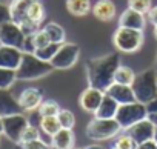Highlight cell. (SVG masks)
<instances>
[{
    "mask_svg": "<svg viewBox=\"0 0 157 149\" xmlns=\"http://www.w3.org/2000/svg\"><path fill=\"white\" fill-rule=\"evenodd\" d=\"M120 66V54H108L99 58H90L85 65L86 68V77L88 86L106 91L114 83V74Z\"/></svg>",
    "mask_w": 157,
    "mask_h": 149,
    "instance_id": "6da1fadb",
    "label": "cell"
},
{
    "mask_svg": "<svg viewBox=\"0 0 157 149\" xmlns=\"http://www.w3.org/2000/svg\"><path fill=\"white\" fill-rule=\"evenodd\" d=\"M52 71L54 66L49 61L39 58L36 54L23 52L22 61L16 69V74H17V80H37L51 74Z\"/></svg>",
    "mask_w": 157,
    "mask_h": 149,
    "instance_id": "7a4b0ae2",
    "label": "cell"
},
{
    "mask_svg": "<svg viewBox=\"0 0 157 149\" xmlns=\"http://www.w3.org/2000/svg\"><path fill=\"white\" fill-rule=\"evenodd\" d=\"M131 86H132L136 100L146 105L148 102L157 97V71L154 68L142 71L140 74L136 76L134 83Z\"/></svg>",
    "mask_w": 157,
    "mask_h": 149,
    "instance_id": "3957f363",
    "label": "cell"
},
{
    "mask_svg": "<svg viewBox=\"0 0 157 149\" xmlns=\"http://www.w3.org/2000/svg\"><path fill=\"white\" fill-rule=\"evenodd\" d=\"M114 46L117 48L119 52L123 54H132L139 51L143 45V32L139 29H131V28H123L119 26L114 32L113 37Z\"/></svg>",
    "mask_w": 157,
    "mask_h": 149,
    "instance_id": "277c9868",
    "label": "cell"
},
{
    "mask_svg": "<svg viewBox=\"0 0 157 149\" xmlns=\"http://www.w3.org/2000/svg\"><path fill=\"white\" fill-rule=\"evenodd\" d=\"M148 118V111H146V105L140 103V102H132V103H126V105H120L116 114V120L119 121L122 129H129L131 126H134L136 123L142 121Z\"/></svg>",
    "mask_w": 157,
    "mask_h": 149,
    "instance_id": "5b68a950",
    "label": "cell"
},
{
    "mask_svg": "<svg viewBox=\"0 0 157 149\" xmlns=\"http://www.w3.org/2000/svg\"><path fill=\"white\" fill-rule=\"evenodd\" d=\"M122 131L116 118H94L86 126V135L91 140H109Z\"/></svg>",
    "mask_w": 157,
    "mask_h": 149,
    "instance_id": "8992f818",
    "label": "cell"
},
{
    "mask_svg": "<svg viewBox=\"0 0 157 149\" xmlns=\"http://www.w3.org/2000/svg\"><path fill=\"white\" fill-rule=\"evenodd\" d=\"M34 0H11L10 3V9H11V20L14 23H17L23 32L28 35V34H34L37 32L40 28L33 25L28 19V9L31 6V3Z\"/></svg>",
    "mask_w": 157,
    "mask_h": 149,
    "instance_id": "52a82bcc",
    "label": "cell"
},
{
    "mask_svg": "<svg viewBox=\"0 0 157 149\" xmlns=\"http://www.w3.org/2000/svg\"><path fill=\"white\" fill-rule=\"evenodd\" d=\"M80 55V46L77 43H62L57 54L52 57L51 65L54 69H68L72 68Z\"/></svg>",
    "mask_w": 157,
    "mask_h": 149,
    "instance_id": "ba28073f",
    "label": "cell"
},
{
    "mask_svg": "<svg viewBox=\"0 0 157 149\" xmlns=\"http://www.w3.org/2000/svg\"><path fill=\"white\" fill-rule=\"evenodd\" d=\"M28 125H29V120L22 112L6 115L3 117V135L17 144Z\"/></svg>",
    "mask_w": 157,
    "mask_h": 149,
    "instance_id": "9c48e42d",
    "label": "cell"
},
{
    "mask_svg": "<svg viewBox=\"0 0 157 149\" xmlns=\"http://www.w3.org/2000/svg\"><path fill=\"white\" fill-rule=\"evenodd\" d=\"M25 37H26V34L23 32V29L17 23H14L13 20L0 25V45H6V46L22 49Z\"/></svg>",
    "mask_w": 157,
    "mask_h": 149,
    "instance_id": "30bf717a",
    "label": "cell"
},
{
    "mask_svg": "<svg viewBox=\"0 0 157 149\" xmlns=\"http://www.w3.org/2000/svg\"><path fill=\"white\" fill-rule=\"evenodd\" d=\"M154 132H155V125L149 118H145V120L136 123L134 126H131L128 129V135L137 144H140L143 141H148V140H152L154 138Z\"/></svg>",
    "mask_w": 157,
    "mask_h": 149,
    "instance_id": "8fae6325",
    "label": "cell"
},
{
    "mask_svg": "<svg viewBox=\"0 0 157 149\" xmlns=\"http://www.w3.org/2000/svg\"><path fill=\"white\" fill-rule=\"evenodd\" d=\"M17 102H19L22 111H26V112L36 111V109H39V106L43 102V92L39 88H26L20 92Z\"/></svg>",
    "mask_w": 157,
    "mask_h": 149,
    "instance_id": "7c38bea8",
    "label": "cell"
},
{
    "mask_svg": "<svg viewBox=\"0 0 157 149\" xmlns=\"http://www.w3.org/2000/svg\"><path fill=\"white\" fill-rule=\"evenodd\" d=\"M103 97H105V92H103V91L88 86V89H85V91L80 94L78 103H80V108H82L83 111L94 114V112L99 109V106H100Z\"/></svg>",
    "mask_w": 157,
    "mask_h": 149,
    "instance_id": "4fadbf2b",
    "label": "cell"
},
{
    "mask_svg": "<svg viewBox=\"0 0 157 149\" xmlns=\"http://www.w3.org/2000/svg\"><path fill=\"white\" fill-rule=\"evenodd\" d=\"M23 52L22 49L0 45V68H8V69H17L22 61Z\"/></svg>",
    "mask_w": 157,
    "mask_h": 149,
    "instance_id": "5bb4252c",
    "label": "cell"
},
{
    "mask_svg": "<svg viewBox=\"0 0 157 149\" xmlns=\"http://www.w3.org/2000/svg\"><path fill=\"white\" fill-rule=\"evenodd\" d=\"M105 94H108L109 97H113L119 105H126V103H132V102H137L136 100V95H134V91H132V86L129 85H120V83H113L106 91Z\"/></svg>",
    "mask_w": 157,
    "mask_h": 149,
    "instance_id": "9a60e30c",
    "label": "cell"
},
{
    "mask_svg": "<svg viewBox=\"0 0 157 149\" xmlns=\"http://www.w3.org/2000/svg\"><path fill=\"white\" fill-rule=\"evenodd\" d=\"M145 14L142 13H137L131 8H126L122 16L119 17V26H123V28H131V29H139V31H143L145 28Z\"/></svg>",
    "mask_w": 157,
    "mask_h": 149,
    "instance_id": "2e32d148",
    "label": "cell"
},
{
    "mask_svg": "<svg viewBox=\"0 0 157 149\" xmlns=\"http://www.w3.org/2000/svg\"><path fill=\"white\" fill-rule=\"evenodd\" d=\"M93 14L100 22H111L117 14L116 3L113 0H97L93 6Z\"/></svg>",
    "mask_w": 157,
    "mask_h": 149,
    "instance_id": "e0dca14e",
    "label": "cell"
},
{
    "mask_svg": "<svg viewBox=\"0 0 157 149\" xmlns=\"http://www.w3.org/2000/svg\"><path fill=\"white\" fill-rule=\"evenodd\" d=\"M23 112L17 99L8 91V89H0V115L6 117L11 114Z\"/></svg>",
    "mask_w": 157,
    "mask_h": 149,
    "instance_id": "ac0fdd59",
    "label": "cell"
},
{
    "mask_svg": "<svg viewBox=\"0 0 157 149\" xmlns=\"http://www.w3.org/2000/svg\"><path fill=\"white\" fill-rule=\"evenodd\" d=\"M74 132L72 129H65L62 128L57 134L51 137V146L54 149H72L74 147Z\"/></svg>",
    "mask_w": 157,
    "mask_h": 149,
    "instance_id": "d6986e66",
    "label": "cell"
},
{
    "mask_svg": "<svg viewBox=\"0 0 157 149\" xmlns=\"http://www.w3.org/2000/svg\"><path fill=\"white\" fill-rule=\"evenodd\" d=\"M119 106L120 105L113 97H109L108 94H105V97H103L99 109L94 112V115H96V118H116V114H117Z\"/></svg>",
    "mask_w": 157,
    "mask_h": 149,
    "instance_id": "ffe728a7",
    "label": "cell"
},
{
    "mask_svg": "<svg viewBox=\"0 0 157 149\" xmlns=\"http://www.w3.org/2000/svg\"><path fill=\"white\" fill-rule=\"evenodd\" d=\"M65 5H66V11L74 17H83L90 11H93L91 0H66Z\"/></svg>",
    "mask_w": 157,
    "mask_h": 149,
    "instance_id": "44dd1931",
    "label": "cell"
},
{
    "mask_svg": "<svg viewBox=\"0 0 157 149\" xmlns=\"http://www.w3.org/2000/svg\"><path fill=\"white\" fill-rule=\"evenodd\" d=\"M46 34H48V37H49V40L52 42V43H65V29L59 25V23H56V22H49V23H46L43 28H42Z\"/></svg>",
    "mask_w": 157,
    "mask_h": 149,
    "instance_id": "7402d4cb",
    "label": "cell"
},
{
    "mask_svg": "<svg viewBox=\"0 0 157 149\" xmlns=\"http://www.w3.org/2000/svg\"><path fill=\"white\" fill-rule=\"evenodd\" d=\"M137 74H134V71L128 66H123L120 65L114 74V82L116 83H120V85H132L134 83V79H136Z\"/></svg>",
    "mask_w": 157,
    "mask_h": 149,
    "instance_id": "603a6c76",
    "label": "cell"
},
{
    "mask_svg": "<svg viewBox=\"0 0 157 149\" xmlns=\"http://www.w3.org/2000/svg\"><path fill=\"white\" fill-rule=\"evenodd\" d=\"M28 19H29V22L33 25L40 28V23L45 19V8H43V5L39 2V0H34V2L31 3V6L28 9Z\"/></svg>",
    "mask_w": 157,
    "mask_h": 149,
    "instance_id": "cb8c5ba5",
    "label": "cell"
},
{
    "mask_svg": "<svg viewBox=\"0 0 157 149\" xmlns=\"http://www.w3.org/2000/svg\"><path fill=\"white\" fill-rule=\"evenodd\" d=\"M39 126H40V129H42L46 135H49V137H52L54 134H57V132L62 129L60 121H59L57 117H40Z\"/></svg>",
    "mask_w": 157,
    "mask_h": 149,
    "instance_id": "d4e9b609",
    "label": "cell"
},
{
    "mask_svg": "<svg viewBox=\"0 0 157 149\" xmlns=\"http://www.w3.org/2000/svg\"><path fill=\"white\" fill-rule=\"evenodd\" d=\"M17 80L16 69L0 68V89H10Z\"/></svg>",
    "mask_w": 157,
    "mask_h": 149,
    "instance_id": "484cf974",
    "label": "cell"
},
{
    "mask_svg": "<svg viewBox=\"0 0 157 149\" xmlns=\"http://www.w3.org/2000/svg\"><path fill=\"white\" fill-rule=\"evenodd\" d=\"M37 111L40 117H57V114L60 112V106L56 100H43Z\"/></svg>",
    "mask_w": 157,
    "mask_h": 149,
    "instance_id": "4316f807",
    "label": "cell"
},
{
    "mask_svg": "<svg viewBox=\"0 0 157 149\" xmlns=\"http://www.w3.org/2000/svg\"><path fill=\"white\" fill-rule=\"evenodd\" d=\"M60 43H49V45H46V46H43V48H40V49H36V55L39 57V58H42V60H45V61H49L51 63V60H52V57L57 54V51L60 49Z\"/></svg>",
    "mask_w": 157,
    "mask_h": 149,
    "instance_id": "83f0119b",
    "label": "cell"
},
{
    "mask_svg": "<svg viewBox=\"0 0 157 149\" xmlns=\"http://www.w3.org/2000/svg\"><path fill=\"white\" fill-rule=\"evenodd\" d=\"M57 118L60 121V126L65 128V129H72L74 125H75V117L68 109H60V112L57 114Z\"/></svg>",
    "mask_w": 157,
    "mask_h": 149,
    "instance_id": "f1b7e54d",
    "label": "cell"
},
{
    "mask_svg": "<svg viewBox=\"0 0 157 149\" xmlns=\"http://www.w3.org/2000/svg\"><path fill=\"white\" fill-rule=\"evenodd\" d=\"M128 8L142 14H148L151 9V0H128Z\"/></svg>",
    "mask_w": 157,
    "mask_h": 149,
    "instance_id": "f546056e",
    "label": "cell"
},
{
    "mask_svg": "<svg viewBox=\"0 0 157 149\" xmlns=\"http://www.w3.org/2000/svg\"><path fill=\"white\" fill-rule=\"evenodd\" d=\"M37 138H40V132H39L37 126H34V125L29 123V125L26 126V129L23 131V134H22L19 143H26V141H33V140H37ZM19 143H17V144H19Z\"/></svg>",
    "mask_w": 157,
    "mask_h": 149,
    "instance_id": "4dcf8cb0",
    "label": "cell"
},
{
    "mask_svg": "<svg viewBox=\"0 0 157 149\" xmlns=\"http://www.w3.org/2000/svg\"><path fill=\"white\" fill-rule=\"evenodd\" d=\"M136 146H137V143L128 134L119 135L116 143H114V149H136Z\"/></svg>",
    "mask_w": 157,
    "mask_h": 149,
    "instance_id": "1f68e13d",
    "label": "cell"
},
{
    "mask_svg": "<svg viewBox=\"0 0 157 149\" xmlns=\"http://www.w3.org/2000/svg\"><path fill=\"white\" fill-rule=\"evenodd\" d=\"M49 143L43 141L42 138L33 140V141H26V143H19V149H49Z\"/></svg>",
    "mask_w": 157,
    "mask_h": 149,
    "instance_id": "d6a6232c",
    "label": "cell"
},
{
    "mask_svg": "<svg viewBox=\"0 0 157 149\" xmlns=\"http://www.w3.org/2000/svg\"><path fill=\"white\" fill-rule=\"evenodd\" d=\"M51 40L48 37V34L43 31V29H39L37 32H34V45H36V49H40L46 45H49Z\"/></svg>",
    "mask_w": 157,
    "mask_h": 149,
    "instance_id": "836d02e7",
    "label": "cell"
},
{
    "mask_svg": "<svg viewBox=\"0 0 157 149\" xmlns=\"http://www.w3.org/2000/svg\"><path fill=\"white\" fill-rule=\"evenodd\" d=\"M22 52H28V54H34V52H36V45H34V34H28V35L25 37L23 48H22Z\"/></svg>",
    "mask_w": 157,
    "mask_h": 149,
    "instance_id": "e575fe53",
    "label": "cell"
},
{
    "mask_svg": "<svg viewBox=\"0 0 157 149\" xmlns=\"http://www.w3.org/2000/svg\"><path fill=\"white\" fill-rule=\"evenodd\" d=\"M6 22H11V9L10 5L0 3V25H3Z\"/></svg>",
    "mask_w": 157,
    "mask_h": 149,
    "instance_id": "d590c367",
    "label": "cell"
},
{
    "mask_svg": "<svg viewBox=\"0 0 157 149\" xmlns=\"http://www.w3.org/2000/svg\"><path fill=\"white\" fill-rule=\"evenodd\" d=\"M136 149H157V144H155L154 140H148V141H143V143L137 144Z\"/></svg>",
    "mask_w": 157,
    "mask_h": 149,
    "instance_id": "8d00e7d4",
    "label": "cell"
},
{
    "mask_svg": "<svg viewBox=\"0 0 157 149\" xmlns=\"http://www.w3.org/2000/svg\"><path fill=\"white\" fill-rule=\"evenodd\" d=\"M146 111H148V115H151V114H155V112H157V97L146 103Z\"/></svg>",
    "mask_w": 157,
    "mask_h": 149,
    "instance_id": "74e56055",
    "label": "cell"
},
{
    "mask_svg": "<svg viewBox=\"0 0 157 149\" xmlns=\"http://www.w3.org/2000/svg\"><path fill=\"white\" fill-rule=\"evenodd\" d=\"M148 19H149V22H151L154 26L157 25V6H154V8L149 9V13H148Z\"/></svg>",
    "mask_w": 157,
    "mask_h": 149,
    "instance_id": "f35d334b",
    "label": "cell"
},
{
    "mask_svg": "<svg viewBox=\"0 0 157 149\" xmlns=\"http://www.w3.org/2000/svg\"><path fill=\"white\" fill-rule=\"evenodd\" d=\"M148 118H149V120H151V121H152L155 126H157V112H155V114H151V115H148Z\"/></svg>",
    "mask_w": 157,
    "mask_h": 149,
    "instance_id": "ab89813d",
    "label": "cell"
},
{
    "mask_svg": "<svg viewBox=\"0 0 157 149\" xmlns=\"http://www.w3.org/2000/svg\"><path fill=\"white\" fill-rule=\"evenodd\" d=\"M83 149H105V147L100 146V144H90V146H86V147H83Z\"/></svg>",
    "mask_w": 157,
    "mask_h": 149,
    "instance_id": "60d3db41",
    "label": "cell"
},
{
    "mask_svg": "<svg viewBox=\"0 0 157 149\" xmlns=\"http://www.w3.org/2000/svg\"><path fill=\"white\" fill-rule=\"evenodd\" d=\"M3 134V117L0 115V135Z\"/></svg>",
    "mask_w": 157,
    "mask_h": 149,
    "instance_id": "b9f144b4",
    "label": "cell"
},
{
    "mask_svg": "<svg viewBox=\"0 0 157 149\" xmlns=\"http://www.w3.org/2000/svg\"><path fill=\"white\" fill-rule=\"evenodd\" d=\"M154 141H155V144H157V126H155V132H154V138H152Z\"/></svg>",
    "mask_w": 157,
    "mask_h": 149,
    "instance_id": "7bdbcfd3",
    "label": "cell"
},
{
    "mask_svg": "<svg viewBox=\"0 0 157 149\" xmlns=\"http://www.w3.org/2000/svg\"><path fill=\"white\" fill-rule=\"evenodd\" d=\"M154 37H155V39H157V25H155V26H154Z\"/></svg>",
    "mask_w": 157,
    "mask_h": 149,
    "instance_id": "ee69618b",
    "label": "cell"
},
{
    "mask_svg": "<svg viewBox=\"0 0 157 149\" xmlns=\"http://www.w3.org/2000/svg\"><path fill=\"white\" fill-rule=\"evenodd\" d=\"M154 69L157 71V57H155V66H154Z\"/></svg>",
    "mask_w": 157,
    "mask_h": 149,
    "instance_id": "f6af8a7d",
    "label": "cell"
},
{
    "mask_svg": "<svg viewBox=\"0 0 157 149\" xmlns=\"http://www.w3.org/2000/svg\"><path fill=\"white\" fill-rule=\"evenodd\" d=\"M0 3H3V0H0Z\"/></svg>",
    "mask_w": 157,
    "mask_h": 149,
    "instance_id": "bcb514c9",
    "label": "cell"
},
{
    "mask_svg": "<svg viewBox=\"0 0 157 149\" xmlns=\"http://www.w3.org/2000/svg\"><path fill=\"white\" fill-rule=\"evenodd\" d=\"M72 149H77V147H72Z\"/></svg>",
    "mask_w": 157,
    "mask_h": 149,
    "instance_id": "7dc6e473",
    "label": "cell"
}]
</instances>
